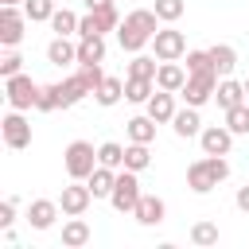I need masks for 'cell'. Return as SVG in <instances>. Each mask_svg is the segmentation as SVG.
Segmentation results:
<instances>
[{
    "label": "cell",
    "instance_id": "6da1fadb",
    "mask_svg": "<svg viewBox=\"0 0 249 249\" xmlns=\"http://www.w3.org/2000/svg\"><path fill=\"white\" fill-rule=\"evenodd\" d=\"M222 179H230V160L226 156H198L191 167H187V187L195 191V195H210Z\"/></svg>",
    "mask_w": 249,
    "mask_h": 249
},
{
    "label": "cell",
    "instance_id": "7a4b0ae2",
    "mask_svg": "<svg viewBox=\"0 0 249 249\" xmlns=\"http://www.w3.org/2000/svg\"><path fill=\"white\" fill-rule=\"evenodd\" d=\"M62 167L70 179H89V171L97 167V148L89 140H70L62 152Z\"/></svg>",
    "mask_w": 249,
    "mask_h": 249
},
{
    "label": "cell",
    "instance_id": "3957f363",
    "mask_svg": "<svg viewBox=\"0 0 249 249\" xmlns=\"http://www.w3.org/2000/svg\"><path fill=\"white\" fill-rule=\"evenodd\" d=\"M218 70L210 66V70H195V74H187V86L179 89V97L187 101V105H195V109H202L210 97H214V89H218Z\"/></svg>",
    "mask_w": 249,
    "mask_h": 249
},
{
    "label": "cell",
    "instance_id": "277c9868",
    "mask_svg": "<svg viewBox=\"0 0 249 249\" xmlns=\"http://www.w3.org/2000/svg\"><path fill=\"white\" fill-rule=\"evenodd\" d=\"M140 179H136V171H128V167H121L117 171V183H113V195H109V202H113V210L117 214H132L136 210V202H140Z\"/></svg>",
    "mask_w": 249,
    "mask_h": 249
},
{
    "label": "cell",
    "instance_id": "5b68a950",
    "mask_svg": "<svg viewBox=\"0 0 249 249\" xmlns=\"http://www.w3.org/2000/svg\"><path fill=\"white\" fill-rule=\"evenodd\" d=\"M152 54H156L160 62H179V58L187 54V35H183L175 23L160 27V31L152 35Z\"/></svg>",
    "mask_w": 249,
    "mask_h": 249
},
{
    "label": "cell",
    "instance_id": "8992f818",
    "mask_svg": "<svg viewBox=\"0 0 249 249\" xmlns=\"http://www.w3.org/2000/svg\"><path fill=\"white\" fill-rule=\"evenodd\" d=\"M4 97H8L12 109L27 113L39 101V82H31V74H12V78H4Z\"/></svg>",
    "mask_w": 249,
    "mask_h": 249
},
{
    "label": "cell",
    "instance_id": "52a82bcc",
    "mask_svg": "<svg viewBox=\"0 0 249 249\" xmlns=\"http://www.w3.org/2000/svg\"><path fill=\"white\" fill-rule=\"evenodd\" d=\"M0 132H4V144L12 152H23L31 144V121L23 117V109H8L4 121H0Z\"/></svg>",
    "mask_w": 249,
    "mask_h": 249
},
{
    "label": "cell",
    "instance_id": "ba28073f",
    "mask_svg": "<svg viewBox=\"0 0 249 249\" xmlns=\"http://www.w3.org/2000/svg\"><path fill=\"white\" fill-rule=\"evenodd\" d=\"M89 202H93V191H89V183H86V179H70V183L62 187V195H58V206H62V214H66V218L86 214V210H89Z\"/></svg>",
    "mask_w": 249,
    "mask_h": 249
},
{
    "label": "cell",
    "instance_id": "9c48e42d",
    "mask_svg": "<svg viewBox=\"0 0 249 249\" xmlns=\"http://www.w3.org/2000/svg\"><path fill=\"white\" fill-rule=\"evenodd\" d=\"M27 23H31V19H27L23 8H8V4H0V43H4V47H19Z\"/></svg>",
    "mask_w": 249,
    "mask_h": 249
},
{
    "label": "cell",
    "instance_id": "30bf717a",
    "mask_svg": "<svg viewBox=\"0 0 249 249\" xmlns=\"http://www.w3.org/2000/svg\"><path fill=\"white\" fill-rule=\"evenodd\" d=\"M198 144H202L206 156H230V148H233V132H230L226 124H206V128L198 132Z\"/></svg>",
    "mask_w": 249,
    "mask_h": 249
},
{
    "label": "cell",
    "instance_id": "8fae6325",
    "mask_svg": "<svg viewBox=\"0 0 249 249\" xmlns=\"http://www.w3.org/2000/svg\"><path fill=\"white\" fill-rule=\"evenodd\" d=\"M144 113H148L156 124H171V117H175V93H171V89H156V93L144 101Z\"/></svg>",
    "mask_w": 249,
    "mask_h": 249
},
{
    "label": "cell",
    "instance_id": "7c38bea8",
    "mask_svg": "<svg viewBox=\"0 0 249 249\" xmlns=\"http://www.w3.org/2000/svg\"><path fill=\"white\" fill-rule=\"evenodd\" d=\"M132 218H136L140 226H160V222L167 218V202H163L160 195H140V202H136Z\"/></svg>",
    "mask_w": 249,
    "mask_h": 249
},
{
    "label": "cell",
    "instance_id": "4fadbf2b",
    "mask_svg": "<svg viewBox=\"0 0 249 249\" xmlns=\"http://www.w3.org/2000/svg\"><path fill=\"white\" fill-rule=\"evenodd\" d=\"M58 202L54 198H35L31 206H27V222H31V230H51L54 226V218H58Z\"/></svg>",
    "mask_w": 249,
    "mask_h": 249
},
{
    "label": "cell",
    "instance_id": "5bb4252c",
    "mask_svg": "<svg viewBox=\"0 0 249 249\" xmlns=\"http://www.w3.org/2000/svg\"><path fill=\"white\" fill-rule=\"evenodd\" d=\"M47 62L51 66H70L78 62V43H70V35H54L47 43Z\"/></svg>",
    "mask_w": 249,
    "mask_h": 249
},
{
    "label": "cell",
    "instance_id": "9a60e30c",
    "mask_svg": "<svg viewBox=\"0 0 249 249\" xmlns=\"http://www.w3.org/2000/svg\"><path fill=\"white\" fill-rule=\"evenodd\" d=\"M214 101H218V109L226 113V109H233V105H241V101H249L245 97V82H233V74L230 78H222L218 82V89H214Z\"/></svg>",
    "mask_w": 249,
    "mask_h": 249
},
{
    "label": "cell",
    "instance_id": "2e32d148",
    "mask_svg": "<svg viewBox=\"0 0 249 249\" xmlns=\"http://www.w3.org/2000/svg\"><path fill=\"white\" fill-rule=\"evenodd\" d=\"M171 128H175V136H179V140H191V136H198V132H202V117H198V109H195V105H187V109H175V117H171Z\"/></svg>",
    "mask_w": 249,
    "mask_h": 249
},
{
    "label": "cell",
    "instance_id": "e0dca14e",
    "mask_svg": "<svg viewBox=\"0 0 249 249\" xmlns=\"http://www.w3.org/2000/svg\"><path fill=\"white\" fill-rule=\"evenodd\" d=\"M105 62V35H78V66Z\"/></svg>",
    "mask_w": 249,
    "mask_h": 249
},
{
    "label": "cell",
    "instance_id": "ac0fdd59",
    "mask_svg": "<svg viewBox=\"0 0 249 249\" xmlns=\"http://www.w3.org/2000/svg\"><path fill=\"white\" fill-rule=\"evenodd\" d=\"M183 86H187V70H183L179 62H160V70H156V89L179 93Z\"/></svg>",
    "mask_w": 249,
    "mask_h": 249
},
{
    "label": "cell",
    "instance_id": "d6986e66",
    "mask_svg": "<svg viewBox=\"0 0 249 249\" xmlns=\"http://www.w3.org/2000/svg\"><path fill=\"white\" fill-rule=\"evenodd\" d=\"M82 97H89V86L82 82V74H70V78L58 82V101H62V109H74Z\"/></svg>",
    "mask_w": 249,
    "mask_h": 249
},
{
    "label": "cell",
    "instance_id": "ffe728a7",
    "mask_svg": "<svg viewBox=\"0 0 249 249\" xmlns=\"http://www.w3.org/2000/svg\"><path fill=\"white\" fill-rule=\"evenodd\" d=\"M89 191H93V198H109L113 195V183H117V167H105V163H97L93 171H89Z\"/></svg>",
    "mask_w": 249,
    "mask_h": 249
},
{
    "label": "cell",
    "instance_id": "44dd1931",
    "mask_svg": "<svg viewBox=\"0 0 249 249\" xmlns=\"http://www.w3.org/2000/svg\"><path fill=\"white\" fill-rule=\"evenodd\" d=\"M124 23H128V27H136L140 35H148V39L160 31V16H156V8H132V12L124 16Z\"/></svg>",
    "mask_w": 249,
    "mask_h": 249
},
{
    "label": "cell",
    "instance_id": "7402d4cb",
    "mask_svg": "<svg viewBox=\"0 0 249 249\" xmlns=\"http://www.w3.org/2000/svg\"><path fill=\"white\" fill-rule=\"evenodd\" d=\"M210 62H214L218 78H230V74L237 70V51H233L230 43H214V47H210Z\"/></svg>",
    "mask_w": 249,
    "mask_h": 249
},
{
    "label": "cell",
    "instance_id": "603a6c76",
    "mask_svg": "<svg viewBox=\"0 0 249 249\" xmlns=\"http://www.w3.org/2000/svg\"><path fill=\"white\" fill-rule=\"evenodd\" d=\"M121 97H124V82H121V78H113V74H105V82L93 89V101H97L101 109H113Z\"/></svg>",
    "mask_w": 249,
    "mask_h": 249
},
{
    "label": "cell",
    "instance_id": "cb8c5ba5",
    "mask_svg": "<svg viewBox=\"0 0 249 249\" xmlns=\"http://www.w3.org/2000/svg\"><path fill=\"white\" fill-rule=\"evenodd\" d=\"M124 167L128 171H148L152 167V144H136V140H128L124 144Z\"/></svg>",
    "mask_w": 249,
    "mask_h": 249
},
{
    "label": "cell",
    "instance_id": "d4e9b609",
    "mask_svg": "<svg viewBox=\"0 0 249 249\" xmlns=\"http://www.w3.org/2000/svg\"><path fill=\"white\" fill-rule=\"evenodd\" d=\"M124 132H128V140H136V144H152L156 140V121L144 113V117H128L124 121Z\"/></svg>",
    "mask_w": 249,
    "mask_h": 249
},
{
    "label": "cell",
    "instance_id": "484cf974",
    "mask_svg": "<svg viewBox=\"0 0 249 249\" xmlns=\"http://www.w3.org/2000/svg\"><path fill=\"white\" fill-rule=\"evenodd\" d=\"M62 245H66V249H82V245H89V226L82 222V214L70 218V222L62 226Z\"/></svg>",
    "mask_w": 249,
    "mask_h": 249
},
{
    "label": "cell",
    "instance_id": "4316f807",
    "mask_svg": "<svg viewBox=\"0 0 249 249\" xmlns=\"http://www.w3.org/2000/svg\"><path fill=\"white\" fill-rule=\"evenodd\" d=\"M117 43H121V51H128V54H140V51H144L152 39H148V35H140L136 27H128V23L121 19V27H117Z\"/></svg>",
    "mask_w": 249,
    "mask_h": 249
},
{
    "label": "cell",
    "instance_id": "83f0119b",
    "mask_svg": "<svg viewBox=\"0 0 249 249\" xmlns=\"http://www.w3.org/2000/svg\"><path fill=\"white\" fill-rule=\"evenodd\" d=\"M152 93H156V82H152V78H124V101L144 105Z\"/></svg>",
    "mask_w": 249,
    "mask_h": 249
},
{
    "label": "cell",
    "instance_id": "f1b7e54d",
    "mask_svg": "<svg viewBox=\"0 0 249 249\" xmlns=\"http://www.w3.org/2000/svg\"><path fill=\"white\" fill-rule=\"evenodd\" d=\"M78 23H82V16L70 12V8H54V16H51V31L54 35H78Z\"/></svg>",
    "mask_w": 249,
    "mask_h": 249
},
{
    "label": "cell",
    "instance_id": "f546056e",
    "mask_svg": "<svg viewBox=\"0 0 249 249\" xmlns=\"http://www.w3.org/2000/svg\"><path fill=\"white\" fill-rule=\"evenodd\" d=\"M156 70H160L156 54H132L128 58V78H152L156 82Z\"/></svg>",
    "mask_w": 249,
    "mask_h": 249
},
{
    "label": "cell",
    "instance_id": "4dcf8cb0",
    "mask_svg": "<svg viewBox=\"0 0 249 249\" xmlns=\"http://www.w3.org/2000/svg\"><path fill=\"white\" fill-rule=\"evenodd\" d=\"M97 163H105V167H124V144H117V140H105V144H97Z\"/></svg>",
    "mask_w": 249,
    "mask_h": 249
},
{
    "label": "cell",
    "instance_id": "1f68e13d",
    "mask_svg": "<svg viewBox=\"0 0 249 249\" xmlns=\"http://www.w3.org/2000/svg\"><path fill=\"white\" fill-rule=\"evenodd\" d=\"M226 128H230L233 136H245V132H249V101L226 109Z\"/></svg>",
    "mask_w": 249,
    "mask_h": 249
},
{
    "label": "cell",
    "instance_id": "d6a6232c",
    "mask_svg": "<svg viewBox=\"0 0 249 249\" xmlns=\"http://www.w3.org/2000/svg\"><path fill=\"white\" fill-rule=\"evenodd\" d=\"M191 245H198V249L218 245V226H214V222H195V226H191Z\"/></svg>",
    "mask_w": 249,
    "mask_h": 249
},
{
    "label": "cell",
    "instance_id": "836d02e7",
    "mask_svg": "<svg viewBox=\"0 0 249 249\" xmlns=\"http://www.w3.org/2000/svg\"><path fill=\"white\" fill-rule=\"evenodd\" d=\"M152 8H156V16H160V23H175V19H183L187 0H156Z\"/></svg>",
    "mask_w": 249,
    "mask_h": 249
},
{
    "label": "cell",
    "instance_id": "e575fe53",
    "mask_svg": "<svg viewBox=\"0 0 249 249\" xmlns=\"http://www.w3.org/2000/svg\"><path fill=\"white\" fill-rule=\"evenodd\" d=\"M23 12L31 23H51L54 16V0H23Z\"/></svg>",
    "mask_w": 249,
    "mask_h": 249
},
{
    "label": "cell",
    "instance_id": "d590c367",
    "mask_svg": "<svg viewBox=\"0 0 249 249\" xmlns=\"http://www.w3.org/2000/svg\"><path fill=\"white\" fill-rule=\"evenodd\" d=\"M35 109H39V113H54V109H62V101H58V82H54V86H39V101H35Z\"/></svg>",
    "mask_w": 249,
    "mask_h": 249
},
{
    "label": "cell",
    "instance_id": "8d00e7d4",
    "mask_svg": "<svg viewBox=\"0 0 249 249\" xmlns=\"http://www.w3.org/2000/svg\"><path fill=\"white\" fill-rule=\"evenodd\" d=\"M12 74H23V54L16 47H8V54L0 58V78H12Z\"/></svg>",
    "mask_w": 249,
    "mask_h": 249
},
{
    "label": "cell",
    "instance_id": "74e56055",
    "mask_svg": "<svg viewBox=\"0 0 249 249\" xmlns=\"http://www.w3.org/2000/svg\"><path fill=\"white\" fill-rule=\"evenodd\" d=\"M78 74H82V82L89 86V93L105 82V70H101V62H89V66H78Z\"/></svg>",
    "mask_w": 249,
    "mask_h": 249
},
{
    "label": "cell",
    "instance_id": "f35d334b",
    "mask_svg": "<svg viewBox=\"0 0 249 249\" xmlns=\"http://www.w3.org/2000/svg\"><path fill=\"white\" fill-rule=\"evenodd\" d=\"M214 62H210V51H187V74H195V70H210Z\"/></svg>",
    "mask_w": 249,
    "mask_h": 249
},
{
    "label": "cell",
    "instance_id": "ab89813d",
    "mask_svg": "<svg viewBox=\"0 0 249 249\" xmlns=\"http://www.w3.org/2000/svg\"><path fill=\"white\" fill-rule=\"evenodd\" d=\"M12 222H16V198H4L0 202V230H12Z\"/></svg>",
    "mask_w": 249,
    "mask_h": 249
},
{
    "label": "cell",
    "instance_id": "60d3db41",
    "mask_svg": "<svg viewBox=\"0 0 249 249\" xmlns=\"http://www.w3.org/2000/svg\"><path fill=\"white\" fill-rule=\"evenodd\" d=\"M233 206H237L241 214H249V183H245V187H237V195H233Z\"/></svg>",
    "mask_w": 249,
    "mask_h": 249
},
{
    "label": "cell",
    "instance_id": "b9f144b4",
    "mask_svg": "<svg viewBox=\"0 0 249 249\" xmlns=\"http://www.w3.org/2000/svg\"><path fill=\"white\" fill-rule=\"evenodd\" d=\"M82 4H86V12H97V8H109L113 0H82Z\"/></svg>",
    "mask_w": 249,
    "mask_h": 249
},
{
    "label": "cell",
    "instance_id": "7bdbcfd3",
    "mask_svg": "<svg viewBox=\"0 0 249 249\" xmlns=\"http://www.w3.org/2000/svg\"><path fill=\"white\" fill-rule=\"evenodd\" d=\"M0 4H8V8H19V4H23V0H0Z\"/></svg>",
    "mask_w": 249,
    "mask_h": 249
},
{
    "label": "cell",
    "instance_id": "ee69618b",
    "mask_svg": "<svg viewBox=\"0 0 249 249\" xmlns=\"http://www.w3.org/2000/svg\"><path fill=\"white\" fill-rule=\"evenodd\" d=\"M245 97H249V78H245Z\"/></svg>",
    "mask_w": 249,
    "mask_h": 249
}]
</instances>
